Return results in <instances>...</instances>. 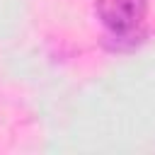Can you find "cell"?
<instances>
[{
	"label": "cell",
	"mask_w": 155,
	"mask_h": 155,
	"mask_svg": "<svg viewBox=\"0 0 155 155\" xmlns=\"http://www.w3.org/2000/svg\"><path fill=\"white\" fill-rule=\"evenodd\" d=\"M94 15L109 31L111 48H133L143 41L148 0H94Z\"/></svg>",
	"instance_id": "1"
}]
</instances>
